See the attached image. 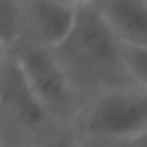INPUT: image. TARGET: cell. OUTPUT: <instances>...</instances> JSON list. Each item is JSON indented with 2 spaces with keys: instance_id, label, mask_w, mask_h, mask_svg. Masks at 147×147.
<instances>
[{
  "instance_id": "2",
  "label": "cell",
  "mask_w": 147,
  "mask_h": 147,
  "mask_svg": "<svg viewBox=\"0 0 147 147\" xmlns=\"http://www.w3.org/2000/svg\"><path fill=\"white\" fill-rule=\"evenodd\" d=\"M71 128L89 147H117L147 132V89H108L87 100Z\"/></svg>"
},
{
  "instance_id": "3",
  "label": "cell",
  "mask_w": 147,
  "mask_h": 147,
  "mask_svg": "<svg viewBox=\"0 0 147 147\" xmlns=\"http://www.w3.org/2000/svg\"><path fill=\"white\" fill-rule=\"evenodd\" d=\"M7 52H11L18 61L28 84L41 100L52 119L59 125H71L84 100L78 93L69 71L65 69L63 61L59 59L56 50L35 43L30 39H20Z\"/></svg>"
},
{
  "instance_id": "4",
  "label": "cell",
  "mask_w": 147,
  "mask_h": 147,
  "mask_svg": "<svg viewBox=\"0 0 147 147\" xmlns=\"http://www.w3.org/2000/svg\"><path fill=\"white\" fill-rule=\"evenodd\" d=\"M0 95H2L5 125L18 138H22L26 147H30L48 130L59 125L28 84L13 54L7 50H2L0 61Z\"/></svg>"
},
{
  "instance_id": "9",
  "label": "cell",
  "mask_w": 147,
  "mask_h": 147,
  "mask_svg": "<svg viewBox=\"0 0 147 147\" xmlns=\"http://www.w3.org/2000/svg\"><path fill=\"white\" fill-rule=\"evenodd\" d=\"M121 50H123V63L132 82L147 89V50L145 48H134V46H123V43H121Z\"/></svg>"
},
{
  "instance_id": "6",
  "label": "cell",
  "mask_w": 147,
  "mask_h": 147,
  "mask_svg": "<svg viewBox=\"0 0 147 147\" xmlns=\"http://www.w3.org/2000/svg\"><path fill=\"white\" fill-rule=\"evenodd\" d=\"M97 9L123 46L147 50V0H100Z\"/></svg>"
},
{
  "instance_id": "10",
  "label": "cell",
  "mask_w": 147,
  "mask_h": 147,
  "mask_svg": "<svg viewBox=\"0 0 147 147\" xmlns=\"http://www.w3.org/2000/svg\"><path fill=\"white\" fill-rule=\"evenodd\" d=\"M117 147H147V132L132 138V141H128V143H123V145H117Z\"/></svg>"
},
{
  "instance_id": "5",
  "label": "cell",
  "mask_w": 147,
  "mask_h": 147,
  "mask_svg": "<svg viewBox=\"0 0 147 147\" xmlns=\"http://www.w3.org/2000/svg\"><path fill=\"white\" fill-rule=\"evenodd\" d=\"M80 11L82 9L71 7L63 0H24V15H26L24 39L59 50L71 37Z\"/></svg>"
},
{
  "instance_id": "7",
  "label": "cell",
  "mask_w": 147,
  "mask_h": 147,
  "mask_svg": "<svg viewBox=\"0 0 147 147\" xmlns=\"http://www.w3.org/2000/svg\"><path fill=\"white\" fill-rule=\"evenodd\" d=\"M26 35L24 0H0V37L2 50L13 48Z\"/></svg>"
},
{
  "instance_id": "8",
  "label": "cell",
  "mask_w": 147,
  "mask_h": 147,
  "mask_svg": "<svg viewBox=\"0 0 147 147\" xmlns=\"http://www.w3.org/2000/svg\"><path fill=\"white\" fill-rule=\"evenodd\" d=\"M30 147H89L71 125H54L43 136H39Z\"/></svg>"
},
{
  "instance_id": "1",
  "label": "cell",
  "mask_w": 147,
  "mask_h": 147,
  "mask_svg": "<svg viewBox=\"0 0 147 147\" xmlns=\"http://www.w3.org/2000/svg\"><path fill=\"white\" fill-rule=\"evenodd\" d=\"M56 54L84 102L108 89L134 84L123 63L119 37L97 7L80 11L71 37L56 50Z\"/></svg>"
}]
</instances>
